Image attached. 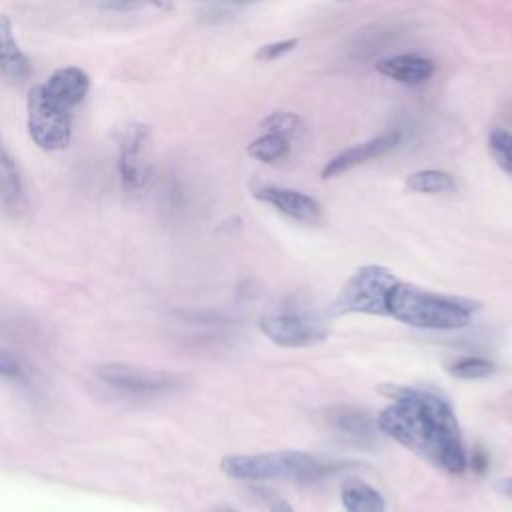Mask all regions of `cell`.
<instances>
[{
    "label": "cell",
    "instance_id": "484cf974",
    "mask_svg": "<svg viewBox=\"0 0 512 512\" xmlns=\"http://www.w3.org/2000/svg\"><path fill=\"white\" fill-rule=\"evenodd\" d=\"M272 512H292V508H290V504H288V502L278 500V502H274V504H272Z\"/></svg>",
    "mask_w": 512,
    "mask_h": 512
},
{
    "label": "cell",
    "instance_id": "44dd1931",
    "mask_svg": "<svg viewBox=\"0 0 512 512\" xmlns=\"http://www.w3.org/2000/svg\"><path fill=\"white\" fill-rule=\"evenodd\" d=\"M334 426L346 434H352V436H368L372 432V422L366 414L362 412H356V410H340L336 416H334Z\"/></svg>",
    "mask_w": 512,
    "mask_h": 512
},
{
    "label": "cell",
    "instance_id": "5b68a950",
    "mask_svg": "<svg viewBox=\"0 0 512 512\" xmlns=\"http://www.w3.org/2000/svg\"><path fill=\"white\" fill-rule=\"evenodd\" d=\"M26 128L32 142L46 150H64L72 140V108L54 100L36 84L26 100Z\"/></svg>",
    "mask_w": 512,
    "mask_h": 512
},
{
    "label": "cell",
    "instance_id": "7c38bea8",
    "mask_svg": "<svg viewBox=\"0 0 512 512\" xmlns=\"http://www.w3.org/2000/svg\"><path fill=\"white\" fill-rule=\"evenodd\" d=\"M42 88L54 100L74 110L78 104H82V100L90 90V76L78 66H62V68H56L42 82Z\"/></svg>",
    "mask_w": 512,
    "mask_h": 512
},
{
    "label": "cell",
    "instance_id": "e0dca14e",
    "mask_svg": "<svg viewBox=\"0 0 512 512\" xmlns=\"http://www.w3.org/2000/svg\"><path fill=\"white\" fill-rule=\"evenodd\" d=\"M248 154L258 162H280L290 154V140L276 134H262L248 144Z\"/></svg>",
    "mask_w": 512,
    "mask_h": 512
},
{
    "label": "cell",
    "instance_id": "8fae6325",
    "mask_svg": "<svg viewBox=\"0 0 512 512\" xmlns=\"http://www.w3.org/2000/svg\"><path fill=\"white\" fill-rule=\"evenodd\" d=\"M32 72L30 58L20 48L10 16L0 14V78L8 84H22Z\"/></svg>",
    "mask_w": 512,
    "mask_h": 512
},
{
    "label": "cell",
    "instance_id": "cb8c5ba5",
    "mask_svg": "<svg viewBox=\"0 0 512 512\" xmlns=\"http://www.w3.org/2000/svg\"><path fill=\"white\" fill-rule=\"evenodd\" d=\"M296 44H298L296 38H288V40H280V42H272V44L260 46L258 52H256V60L272 62V60L284 56L286 52H290L292 48H296Z\"/></svg>",
    "mask_w": 512,
    "mask_h": 512
},
{
    "label": "cell",
    "instance_id": "277c9868",
    "mask_svg": "<svg viewBox=\"0 0 512 512\" xmlns=\"http://www.w3.org/2000/svg\"><path fill=\"white\" fill-rule=\"evenodd\" d=\"M398 278L384 266L366 264L350 274L330 304V314H370L388 316V300L398 286Z\"/></svg>",
    "mask_w": 512,
    "mask_h": 512
},
{
    "label": "cell",
    "instance_id": "ba28073f",
    "mask_svg": "<svg viewBox=\"0 0 512 512\" xmlns=\"http://www.w3.org/2000/svg\"><path fill=\"white\" fill-rule=\"evenodd\" d=\"M150 138L152 130L142 122H128L116 134L118 142V174L124 190L138 192L150 180Z\"/></svg>",
    "mask_w": 512,
    "mask_h": 512
},
{
    "label": "cell",
    "instance_id": "4316f807",
    "mask_svg": "<svg viewBox=\"0 0 512 512\" xmlns=\"http://www.w3.org/2000/svg\"><path fill=\"white\" fill-rule=\"evenodd\" d=\"M498 486H500V490H502V492H504L508 498H512V478H506V480H502Z\"/></svg>",
    "mask_w": 512,
    "mask_h": 512
},
{
    "label": "cell",
    "instance_id": "7a4b0ae2",
    "mask_svg": "<svg viewBox=\"0 0 512 512\" xmlns=\"http://www.w3.org/2000/svg\"><path fill=\"white\" fill-rule=\"evenodd\" d=\"M478 302L422 290L412 284L398 282L388 300V316L402 324L428 330H456L472 322Z\"/></svg>",
    "mask_w": 512,
    "mask_h": 512
},
{
    "label": "cell",
    "instance_id": "6da1fadb",
    "mask_svg": "<svg viewBox=\"0 0 512 512\" xmlns=\"http://www.w3.org/2000/svg\"><path fill=\"white\" fill-rule=\"evenodd\" d=\"M392 402L378 414L376 426L450 474H462L468 454L452 406L436 392L424 388H392Z\"/></svg>",
    "mask_w": 512,
    "mask_h": 512
},
{
    "label": "cell",
    "instance_id": "30bf717a",
    "mask_svg": "<svg viewBox=\"0 0 512 512\" xmlns=\"http://www.w3.org/2000/svg\"><path fill=\"white\" fill-rule=\"evenodd\" d=\"M402 140V134L398 130H390V132H384L372 140H366L362 144H356V146H350L346 150H342L340 154H336L332 160L326 162V166L322 168V178H334V176H340L368 160H374V158H380L388 152H392Z\"/></svg>",
    "mask_w": 512,
    "mask_h": 512
},
{
    "label": "cell",
    "instance_id": "9c48e42d",
    "mask_svg": "<svg viewBox=\"0 0 512 512\" xmlns=\"http://www.w3.org/2000/svg\"><path fill=\"white\" fill-rule=\"evenodd\" d=\"M252 196L264 204H270L280 214L304 222V224H316L322 218V206L316 198L284 188V186H258L252 190Z\"/></svg>",
    "mask_w": 512,
    "mask_h": 512
},
{
    "label": "cell",
    "instance_id": "d6986e66",
    "mask_svg": "<svg viewBox=\"0 0 512 512\" xmlns=\"http://www.w3.org/2000/svg\"><path fill=\"white\" fill-rule=\"evenodd\" d=\"M262 130L264 134H276L288 140L302 130V120L292 112H272L262 120Z\"/></svg>",
    "mask_w": 512,
    "mask_h": 512
},
{
    "label": "cell",
    "instance_id": "83f0119b",
    "mask_svg": "<svg viewBox=\"0 0 512 512\" xmlns=\"http://www.w3.org/2000/svg\"><path fill=\"white\" fill-rule=\"evenodd\" d=\"M218 512H236V510H230V508H222V510H218Z\"/></svg>",
    "mask_w": 512,
    "mask_h": 512
},
{
    "label": "cell",
    "instance_id": "7402d4cb",
    "mask_svg": "<svg viewBox=\"0 0 512 512\" xmlns=\"http://www.w3.org/2000/svg\"><path fill=\"white\" fill-rule=\"evenodd\" d=\"M242 8L244 6H240V4H222V2L202 4L198 8V18L206 24H222V22L232 20L236 16V12Z\"/></svg>",
    "mask_w": 512,
    "mask_h": 512
},
{
    "label": "cell",
    "instance_id": "4fadbf2b",
    "mask_svg": "<svg viewBox=\"0 0 512 512\" xmlns=\"http://www.w3.org/2000/svg\"><path fill=\"white\" fill-rule=\"evenodd\" d=\"M376 70L382 76L392 78L400 84L416 86V84H424L426 80L432 78L434 62L430 58H424L418 54H396V56L382 58L376 64Z\"/></svg>",
    "mask_w": 512,
    "mask_h": 512
},
{
    "label": "cell",
    "instance_id": "603a6c76",
    "mask_svg": "<svg viewBox=\"0 0 512 512\" xmlns=\"http://www.w3.org/2000/svg\"><path fill=\"white\" fill-rule=\"evenodd\" d=\"M0 378L2 380H12V382H26L28 374L24 364L20 362V358H16L14 354L0 350Z\"/></svg>",
    "mask_w": 512,
    "mask_h": 512
},
{
    "label": "cell",
    "instance_id": "52a82bcc",
    "mask_svg": "<svg viewBox=\"0 0 512 512\" xmlns=\"http://www.w3.org/2000/svg\"><path fill=\"white\" fill-rule=\"evenodd\" d=\"M96 378L110 390L128 398H156L182 386L174 372L142 368L126 362H106L96 368Z\"/></svg>",
    "mask_w": 512,
    "mask_h": 512
},
{
    "label": "cell",
    "instance_id": "3957f363",
    "mask_svg": "<svg viewBox=\"0 0 512 512\" xmlns=\"http://www.w3.org/2000/svg\"><path fill=\"white\" fill-rule=\"evenodd\" d=\"M220 470L236 480H312L324 466L300 450H272L256 454H230L220 462Z\"/></svg>",
    "mask_w": 512,
    "mask_h": 512
},
{
    "label": "cell",
    "instance_id": "8992f818",
    "mask_svg": "<svg viewBox=\"0 0 512 512\" xmlns=\"http://www.w3.org/2000/svg\"><path fill=\"white\" fill-rule=\"evenodd\" d=\"M262 334L282 348H308L324 342L330 334L328 322L316 312L302 308H280L262 314Z\"/></svg>",
    "mask_w": 512,
    "mask_h": 512
},
{
    "label": "cell",
    "instance_id": "ffe728a7",
    "mask_svg": "<svg viewBox=\"0 0 512 512\" xmlns=\"http://www.w3.org/2000/svg\"><path fill=\"white\" fill-rule=\"evenodd\" d=\"M488 150L496 164L512 174V134L502 128H492L488 134Z\"/></svg>",
    "mask_w": 512,
    "mask_h": 512
},
{
    "label": "cell",
    "instance_id": "9a60e30c",
    "mask_svg": "<svg viewBox=\"0 0 512 512\" xmlns=\"http://www.w3.org/2000/svg\"><path fill=\"white\" fill-rule=\"evenodd\" d=\"M340 498L346 512H384L386 506L382 494L362 480L346 482L342 486Z\"/></svg>",
    "mask_w": 512,
    "mask_h": 512
},
{
    "label": "cell",
    "instance_id": "5bb4252c",
    "mask_svg": "<svg viewBox=\"0 0 512 512\" xmlns=\"http://www.w3.org/2000/svg\"><path fill=\"white\" fill-rule=\"evenodd\" d=\"M24 200V182L14 156L0 140V202L8 208H18Z\"/></svg>",
    "mask_w": 512,
    "mask_h": 512
},
{
    "label": "cell",
    "instance_id": "ac0fdd59",
    "mask_svg": "<svg viewBox=\"0 0 512 512\" xmlns=\"http://www.w3.org/2000/svg\"><path fill=\"white\" fill-rule=\"evenodd\" d=\"M448 372L460 380H480L496 372V364L482 356H462L448 364Z\"/></svg>",
    "mask_w": 512,
    "mask_h": 512
},
{
    "label": "cell",
    "instance_id": "2e32d148",
    "mask_svg": "<svg viewBox=\"0 0 512 512\" xmlns=\"http://www.w3.org/2000/svg\"><path fill=\"white\" fill-rule=\"evenodd\" d=\"M406 188L410 192L416 194H430V196H438V194H452L456 192V182L454 178L444 172V170H418L408 174L406 178Z\"/></svg>",
    "mask_w": 512,
    "mask_h": 512
},
{
    "label": "cell",
    "instance_id": "d4e9b609",
    "mask_svg": "<svg viewBox=\"0 0 512 512\" xmlns=\"http://www.w3.org/2000/svg\"><path fill=\"white\" fill-rule=\"evenodd\" d=\"M142 4H136V2H98L96 8L100 10H106V12H132V10H138Z\"/></svg>",
    "mask_w": 512,
    "mask_h": 512
}]
</instances>
